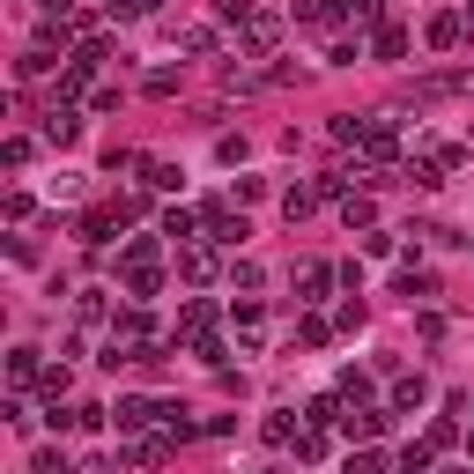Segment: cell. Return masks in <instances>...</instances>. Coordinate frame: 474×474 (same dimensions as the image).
Here are the masks:
<instances>
[{
  "label": "cell",
  "instance_id": "obj_1",
  "mask_svg": "<svg viewBox=\"0 0 474 474\" xmlns=\"http://www.w3.org/2000/svg\"><path fill=\"white\" fill-rule=\"evenodd\" d=\"M275 37H282V23H275L267 8H253V15H245V45H253V52H267Z\"/></svg>",
  "mask_w": 474,
  "mask_h": 474
},
{
  "label": "cell",
  "instance_id": "obj_2",
  "mask_svg": "<svg viewBox=\"0 0 474 474\" xmlns=\"http://www.w3.org/2000/svg\"><path fill=\"white\" fill-rule=\"evenodd\" d=\"M97 423H105V408H89V400L82 408H52V430H97Z\"/></svg>",
  "mask_w": 474,
  "mask_h": 474
},
{
  "label": "cell",
  "instance_id": "obj_3",
  "mask_svg": "<svg viewBox=\"0 0 474 474\" xmlns=\"http://www.w3.org/2000/svg\"><path fill=\"white\" fill-rule=\"evenodd\" d=\"M141 423H163L156 400H119V430H141Z\"/></svg>",
  "mask_w": 474,
  "mask_h": 474
},
{
  "label": "cell",
  "instance_id": "obj_4",
  "mask_svg": "<svg viewBox=\"0 0 474 474\" xmlns=\"http://www.w3.org/2000/svg\"><path fill=\"white\" fill-rule=\"evenodd\" d=\"M74 134H82V119H74L67 105H52V119H45V141H59V149H67Z\"/></svg>",
  "mask_w": 474,
  "mask_h": 474
},
{
  "label": "cell",
  "instance_id": "obj_5",
  "mask_svg": "<svg viewBox=\"0 0 474 474\" xmlns=\"http://www.w3.org/2000/svg\"><path fill=\"white\" fill-rule=\"evenodd\" d=\"M8 378H15V393H23V385L37 378V348H15V356H8Z\"/></svg>",
  "mask_w": 474,
  "mask_h": 474
},
{
  "label": "cell",
  "instance_id": "obj_6",
  "mask_svg": "<svg viewBox=\"0 0 474 474\" xmlns=\"http://www.w3.org/2000/svg\"><path fill=\"white\" fill-rule=\"evenodd\" d=\"M178 267H185V282H215V253H200V245H193Z\"/></svg>",
  "mask_w": 474,
  "mask_h": 474
},
{
  "label": "cell",
  "instance_id": "obj_7",
  "mask_svg": "<svg viewBox=\"0 0 474 474\" xmlns=\"http://www.w3.org/2000/svg\"><path fill=\"white\" fill-rule=\"evenodd\" d=\"M370 52H378V59H400V52H408V30H393V23H385L378 37H370Z\"/></svg>",
  "mask_w": 474,
  "mask_h": 474
},
{
  "label": "cell",
  "instance_id": "obj_8",
  "mask_svg": "<svg viewBox=\"0 0 474 474\" xmlns=\"http://www.w3.org/2000/svg\"><path fill=\"white\" fill-rule=\"evenodd\" d=\"M430 45H438V52L460 45V15H438V23H430Z\"/></svg>",
  "mask_w": 474,
  "mask_h": 474
},
{
  "label": "cell",
  "instance_id": "obj_9",
  "mask_svg": "<svg viewBox=\"0 0 474 474\" xmlns=\"http://www.w3.org/2000/svg\"><path fill=\"white\" fill-rule=\"evenodd\" d=\"M423 400H430L423 378H400V385H393V408H423Z\"/></svg>",
  "mask_w": 474,
  "mask_h": 474
},
{
  "label": "cell",
  "instance_id": "obj_10",
  "mask_svg": "<svg viewBox=\"0 0 474 474\" xmlns=\"http://www.w3.org/2000/svg\"><path fill=\"white\" fill-rule=\"evenodd\" d=\"M282 208H290V222H297V215H312V208H319V193H312V185H297V193L282 200Z\"/></svg>",
  "mask_w": 474,
  "mask_h": 474
},
{
  "label": "cell",
  "instance_id": "obj_11",
  "mask_svg": "<svg viewBox=\"0 0 474 474\" xmlns=\"http://www.w3.org/2000/svg\"><path fill=\"white\" fill-rule=\"evenodd\" d=\"M163 237H178V245H185V237H193V215L171 208V215H163Z\"/></svg>",
  "mask_w": 474,
  "mask_h": 474
},
{
  "label": "cell",
  "instance_id": "obj_12",
  "mask_svg": "<svg viewBox=\"0 0 474 474\" xmlns=\"http://www.w3.org/2000/svg\"><path fill=\"white\" fill-rule=\"evenodd\" d=\"M348 15H356V23H378V15H385V0H348Z\"/></svg>",
  "mask_w": 474,
  "mask_h": 474
},
{
  "label": "cell",
  "instance_id": "obj_13",
  "mask_svg": "<svg viewBox=\"0 0 474 474\" xmlns=\"http://www.w3.org/2000/svg\"><path fill=\"white\" fill-rule=\"evenodd\" d=\"M163 0H112V15H156Z\"/></svg>",
  "mask_w": 474,
  "mask_h": 474
},
{
  "label": "cell",
  "instance_id": "obj_14",
  "mask_svg": "<svg viewBox=\"0 0 474 474\" xmlns=\"http://www.w3.org/2000/svg\"><path fill=\"white\" fill-rule=\"evenodd\" d=\"M348 474H385V460H378V452H356V460H348Z\"/></svg>",
  "mask_w": 474,
  "mask_h": 474
},
{
  "label": "cell",
  "instance_id": "obj_15",
  "mask_svg": "<svg viewBox=\"0 0 474 474\" xmlns=\"http://www.w3.org/2000/svg\"><path fill=\"white\" fill-rule=\"evenodd\" d=\"M37 474H67V452H37Z\"/></svg>",
  "mask_w": 474,
  "mask_h": 474
},
{
  "label": "cell",
  "instance_id": "obj_16",
  "mask_svg": "<svg viewBox=\"0 0 474 474\" xmlns=\"http://www.w3.org/2000/svg\"><path fill=\"white\" fill-rule=\"evenodd\" d=\"M467 452H474V430H467Z\"/></svg>",
  "mask_w": 474,
  "mask_h": 474
},
{
  "label": "cell",
  "instance_id": "obj_17",
  "mask_svg": "<svg viewBox=\"0 0 474 474\" xmlns=\"http://www.w3.org/2000/svg\"><path fill=\"white\" fill-rule=\"evenodd\" d=\"M260 474H282V467H260Z\"/></svg>",
  "mask_w": 474,
  "mask_h": 474
}]
</instances>
